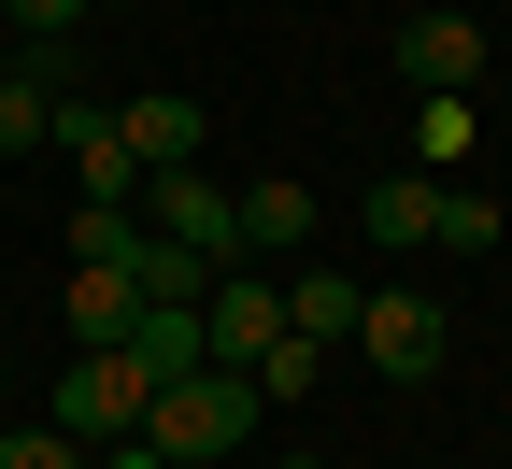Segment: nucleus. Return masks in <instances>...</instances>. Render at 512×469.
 Here are the masks:
<instances>
[{
	"label": "nucleus",
	"instance_id": "4",
	"mask_svg": "<svg viewBox=\"0 0 512 469\" xmlns=\"http://www.w3.org/2000/svg\"><path fill=\"white\" fill-rule=\"evenodd\" d=\"M271 342H285V285L256 271V256H242V271H214V285H200V356H214V370H256Z\"/></svg>",
	"mask_w": 512,
	"mask_h": 469
},
{
	"label": "nucleus",
	"instance_id": "15",
	"mask_svg": "<svg viewBox=\"0 0 512 469\" xmlns=\"http://www.w3.org/2000/svg\"><path fill=\"white\" fill-rule=\"evenodd\" d=\"M356 228H370V242H399V256H413V242H427V171H384V185L356 199Z\"/></svg>",
	"mask_w": 512,
	"mask_h": 469
},
{
	"label": "nucleus",
	"instance_id": "2",
	"mask_svg": "<svg viewBox=\"0 0 512 469\" xmlns=\"http://www.w3.org/2000/svg\"><path fill=\"white\" fill-rule=\"evenodd\" d=\"M128 214H143L157 242H185L200 271H242V199H228L200 157H185V171H143V199H128Z\"/></svg>",
	"mask_w": 512,
	"mask_h": 469
},
{
	"label": "nucleus",
	"instance_id": "3",
	"mask_svg": "<svg viewBox=\"0 0 512 469\" xmlns=\"http://www.w3.org/2000/svg\"><path fill=\"white\" fill-rule=\"evenodd\" d=\"M143 398H157V384L128 370L114 342H72V370H57V427H72L86 455H100V441H143Z\"/></svg>",
	"mask_w": 512,
	"mask_h": 469
},
{
	"label": "nucleus",
	"instance_id": "11",
	"mask_svg": "<svg viewBox=\"0 0 512 469\" xmlns=\"http://www.w3.org/2000/svg\"><path fill=\"white\" fill-rule=\"evenodd\" d=\"M242 256H313V185H242Z\"/></svg>",
	"mask_w": 512,
	"mask_h": 469
},
{
	"label": "nucleus",
	"instance_id": "18",
	"mask_svg": "<svg viewBox=\"0 0 512 469\" xmlns=\"http://www.w3.org/2000/svg\"><path fill=\"white\" fill-rule=\"evenodd\" d=\"M86 469H171V455H143V441H100V455H86Z\"/></svg>",
	"mask_w": 512,
	"mask_h": 469
},
{
	"label": "nucleus",
	"instance_id": "12",
	"mask_svg": "<svg viewBox=\"0 0 512 469\" xmlns=\"http://www.w3.org/2000/svg\"><path fill=\"white\" fill-rule=\"evenodd\" d=\"M43 143H57V86L29 57H0V157H43Z\"/></svg>",
	"mask_w": 512,
	"mask_h": 469
},
{
	"label": "nucleus",
	"instance_id": "5",
	"mask_svg": "<svg viewBox=\"0 0 512 469\" xmlns=\"http://www.w3.org/2000/svg\"><path fill=\"white\" fill-rule=\"evenodd\" d=\"M399 86L413 100H470L484 86V15H413L399 29Z\"/></svg>",
	"mask_w": 512,
	"mask_h": 469
},
{
	"label": "nucleus",
	"instance_id": "9",
	"mask_svg": "<svg viewBox=\"0 0 512 469\" xmlns=\"http://www.w3.org/2000/svg\"><path fill=\"white\" fill-rule=\"evenodd\" d=\"M128 256H143V242H128ZM128 256H72V342H128V313H143Z\"/></svg>",
	"mask_w": 512,
	"mask_h": 469
},
{
	"label": "nucleus",
	"instance_id": "10",
	"mask_svg": "<svg viewBox=\"0 0 512 469\" xmlns=\"http://www.w3.org/2000/svg\"><path fill=\"white\" fill-rule=\"evenodd\" d=\"M114 128H128V157H143V171H185V157H200V100H185V86H157V100H128Z\"/></svg>",
	"mask_w": 512,
	"mask_h": 469
},
{
	"label": "nucleus",
	"instance_id": "14",
	"mask_svg": "<svg viewBox=\"0 0 512 469\" xmlns=\"http://www.w3.org/2000/svg\"><path fill=\"white\" fill-rule=\"evenodd\" d=\"M413 143H427V185H456L470 143H484V114H470V100H413Z\"/></svg>",
	"mask_w": 512,
	"mask_h": 469
},
{
	"label": "nucleus",
	"instance_id": "20",
	"mask_svg": "<svg viewBox=\"0 0 512 469\" xmlns=\"http://www.w3.org/2000/svg\"><path fill=\"white\" fill-rule=\"evenodd\" d=\"M285 469H313V455H285Z\"/></svg>",
	"mask_w": 512,
	"mask_h": 469
},
{
	"label": "nucleus",
	"instance_id": "16",
	"mask_svg": "<svg viewBox=\"0 0 512 469\" xmlns=\"http://www.w3.org/2000/svg\"><path fill=\"white\" fill-rule=\"evenodd\" d=\"M0 469H86V441L57 427V413H43V427H29V413H0Z\"/></svg>",
	"mask_w": 512,
	"mask_h": 469
},
{
	"label": "nucleus",
	"instance_id": "17",
	"mask_svg": "<svg viewBox=\"0 0 512 469\" xmlns=\"http://www.w3.org/2000/svg\"><path fill=\"white\" fill-rule=\"evenodd\" d=\"M0 15H15L29 43H57V29H86V15H100V0H0Z\"/></svg>",
	"mask_w": 512,
	"mask_h": 469
},
{
	"label": "nucleus",
	"instance_id": "1",
	"mask_svg": "<svg viewBox=\"0 0 512 469\" xmlns=\"http://www.w3.org/2000/svg\"><path fill=\"white\" fill-rule=\"evenodd\" d=\"M256 427H271V398H256V370H171L157 398H143V455H171V469H214V455H242Z\"/></svg>",
	"mask_w": 512,
	"mask_h": 469
},
{
	"label": "nucleus",
	"instance_id": "7",
	"mask_svg": "<svg viewBox=\"0 0 512 469\" xmlns=\"http://www.w3.org/2000/svg\"><path fill=\"white\" fill-rule=\"evenodd\" d=\"M356 313H370V285H356V271H328V256H299V271H285V342L328 356V342H356Z\"/></svg>",
	"mask_w": 512,
	"mask_h": 469
},
{
	"label": "nucleus",
	"instance_id": "13",
	"mask_svg": "<svg viewBox=\"0 0 512 469\" xmlns=\"http://www.w3.org/2000/svg\"><path fill=\"white\" fill-rule=\"evenodd\" d=\"M498 228H512V214H498L484 185H427V242H441V256H484Z\"/></svg>",
	"mask_w": 512,
	"mask_h": 469
},
{
	"label": "nucleus",
	"instance_id": "19",
	"mask_svg": "<svg viewBox=\"0 0 512 469\" xmlns=\"http://www.w3.org/2000/svg\"><path fill=\"white\" fill-rule=\"evenodd\" d=\"M0 413H15V384H0Z\"/></svg>",
	"mask_w": 512,
	"mask_h": 469
},
{
	"label": "nucleus",
	"instance_id": "8",
	"mask_svg": "<svg viewBox=\"0 0 512 469\" xmlns=\"http://www.w3.org/2000/svg\"><path fill=\"white\" fill-rule=\"evenodd\" d=\"M143 384H171V370H200V299H143L128 313V342H114Z\"/></svg>",
	"mask_w": 512,
	"mask_h": 469
},
{
	"label": "nucleus",
	"instance_id": "6",
	"mask_svg": "<svg viewBox=\"0 0 512 469\" xmlns=\"http://www.w3.org/2000/svg\"><path fill=\"white\" fill-rule=\"evenodd\" d=\"M441 342H456V327H441L427 299H370V313H356V356H370L384 384H427V370H441Z\"/></svg>",
	"mask_w": 512,
	"mask_h": 469
}]
</instances>
